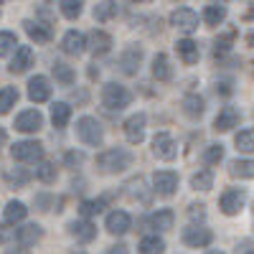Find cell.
I'll return each instance as SVG.
<instances>
[{"label": "cell", "instance_id": "1", "mask_svg": "<svg viewBox=\"0 0 254 254\" xmlns=\"http://www.w3.org/2000/svg\"><path fill=\"white\" fill-rule=\"evenodd\" d=\"M130 163H132V153L125 150V147H112V150H104L97 158V165L104 173H120L125 168H130Z\"/></svg>", "mask_w": 254, "mask_h": 254}, {"label": "cell", "instance_id": "2", "mask_svg": "<svg viewBox=\"0 0 254 254\" xmlns=\"http://www.w3.org/2000/svg\"><path fill=\"white\" fill-rule=\"evenodd\" d=\"M102 102L107 110H122L132 102V94H130V89H125L122 84L110 81V84H104V89H102Z\"/></svg>", "mask_w": 254, "mask_h": 254}, {"label": "cell", "instance_id": "3", "mask_svg": "<svg viewBox=\"0 0 254 254\" xmlns=\"http://www.w3.org/2000/svg\"><path fill=\"white\" fill-rule=\"evenodd\" d=\"M76 135H79V140L84 145H92V147L102 145V140H104V130H102V125L94 117H81L76 122Z\"/></svg>", "mask_w": 254, "mask_h": 254}, {"label": "cell", "instance_id": "4", "mask_svg": "<svg viewBox=\"0 0 254 254\" xmlns=\"http://www.w3.org/2000/svg\"><path fill=\"white\" fill-rule=\"evenodd\" d=\"M244 203H247V190L244 188H229L219 201V206H221V211L226 216H237L244 208Z\"/></svg>", "mask_w": 254, "mask_h": 254}, {"label": "cell", "instance_id": "5", "mask_svg": "<svg viewBox=\"0 0 254 254\" xmlns=\"http://www.w3.org/2000/svg\"><path fill=\"white\" fill-rule=\"evenodd\" d=\"M10 153L20 163H36V160H41V155H44V147H41V142H36V140H20V142L13 145Z\"/></svg>", "mask_w": 254, "mask_h": 254}, {"label": "cell", "instance_id": "6", "mask_svg": "<svg viewBox=\"0 0 254 254\" xmlns=\"http://www.w3.org/2000/svg\"><path fill=\"white\" fill-rule=\"evenodd\" d=\"M171 23L178 31H183V33H193L198 28V15H196V10H190V8H178V10L171 13Z\"/></svg>", "mask_w": 254, "mask_h": 254}, {"label": "cell", "instance_id": "7", "mask_svg": "<svg viewBox=\"0 0 254 254\" xmlns=\"http://www.w3.org/2000/svg\"><path fill=\"white\" fill-rule=\"evenodd\" d=\"M181 237H183V244L193 247V249L208 247V244H211V239H214V234H211L208 229H203V226H186Z\"/></svg>", "mask_w": 254, "mask_h": 254}, {"label": "cell", "instance_id": "8", "mask_svg": "<svg viewBox=\"0 0 254 254\" xmlns=\"http://www.w3.org/2000/svg\"><path fill=\"white\" fill-rule=\"evenodd\" d=\"M44 127V115L38 110H26L15 117V130L20 132H38Z\"/></svg>", "mask_w": 254, "mask_h": 254}, {"label": "cell", "instance_id": "9", "mask_svg": "<svg viewBox=\"0 0 254 254\" xmlns=\"http://www.w3.org/2000/svg\"><path fill=\"white\" fill-rule=\"evenodd\" d=\"M153 186L160 196H173L176 188H178V176L173 171H158L153 176Z\"/></svg>", "mask_w": 254, "mask_h": 254}, {"label": "cell", "instance_id": "10", "mask_svg": "<svg viewBox=\"0 0 254 254\" xmlns=\"http://www.w3.org/2000/svg\"><path fill=\"white\" fill-rule=\"evenodd\" d=\"M153 153L160 158V160H173L176 158V142L168 132H158L153 137Z\"/></svg>", "mask_w": 254, "mask_h": 254}, {"label": "cell", "instance_id": "11", "mask_svg": "<svg viewBox=\"0 0 254 254\" xmlns=\"http://www.w3.org/2000/svg\"><path fill=\"white\" fill-rule=\"evenodd\" d=\"M125 135H127V140H130L132 145L142 142V137H145V115L142 112L125 120Z\"/></svg>", "mask_w": 254, "mask_h": 254}, {"label": "cell", "instance_id": "12", "mask_svg": "<svg viewBox=\"0 0 254 254\" xmlns=\"http://www.w3.org/2000/svg\"><path fill=\"white\" fill-rule=\"evenodd\" d=\"M28 97H31V102H36V104H41V102H46L49 97H51V84H49V79L46 76H33L31 81H28Z\"/></svg>", "mask_w": 254, "mask_h": 254}, {"label": "cell", "instance_id": "13", "mask_svg": "<svg viewBox=\"0 0 254 254\" xmlns=\"http://www.w3.org/2000/svg\"><path fill=\"white\" fill-rule=\"evenodd\" d=\"M61 49L66 51V54H84V49H87V38H84V33L79 31H66V36L61 38Z\"/></svg>", "mask_w": 254, "mask_h": 254}, {"label": "cell", "instance_id": "14", "mask_svg": "<svg viewBox=\"0 0 254 254\" xmlns=\"http://www.w3.org/2000/svg\"><path fill=\"white\" fill-rule=\"evenodd\" d=\"M28 66H33V49L31 46H20V49H15V56H13V61H10V71L13 74H23Z\"/></svg>", "mask_w": 254, "mask_h": 254}, {"label": "cell", "instance_id": "15", "mask_svg": "<svg viewBox=\"0 0 254 254\" xmlns=\"http://www.w3.org/2000/svg\"><path fill=\"white\" fill-rule=\"evenodd\" d=\"M237 125H239V112L234 107H224L214 120V130L216 132H229L231 127H237Z\"/></svg>", "mask_w": 254, "mask_h": 254}, {"label": "cell", "instance_id": "16", "mask_svg": "<svg viewBox=\"0 0 254 254\" xmlns=\"http://www.w3.org/2000/svg\"><path fill=\"white\" fill-rule=\"evenodd\" d=\"M130 226H132V219L127 211H112L107 216V231H112V234H125V231H130Z\"/></svg>", "mask_w": 254, "mask_h": 254}, {"label": "cell", "instance_id": "17", "mask_svg": "<svg viewBox=\"0 0 254 254\" xmlns=\"http://www.w3.org/2000/svg\"><path fill=\"white\" fill-rule=\"evenodd\" d=\"M26 33L31 36V41H36V44H49V41L54 38L51 28L44 26V23H33V20H26Z\"/></svg>", "mask_w": 254, "mask_h": 254}, {"label": "cell", "instance_id": "18", "mask_svg": "<svg viewBox=\"0 0 254 254\" xmlns=\"http://www.w3.org/2000/svg\"><path fill=\"white\" fill-rule=\"evenodd\" d=\"M153 76L158 81H171L173 76V66H171V59H168L165 54H158L153 59Z\"/></svg>", "mask_w": 254, "mask_h": 254}, {"label": "cell", "instance_id": "19", "mask_svg": "<svg viewBox=\"0 0 254 254\" xmlns=\"http://www.w3.org/2000/svg\"><path fill=\"white\" fill-rule=\"evenodd\" d=\"M176 49H178V56L183 59V64H188V66L198 61V44H193L190 38H181Z\"/></svg>", "mask_w": 254, "mask_h": 254}, {"label": "cell", "instance_id": "20", "mask_svg": "<svg viewBox=\"0 0 254 254\" xmlns=\"http://www.w3.org/2000/svg\"><path fill=\"white\" fill-rule=\"evenodd\" d=\"M69 231H71V237H76L79 242H92L97 237V229L89 221H71L69 224Z\"/></svg>", "mask_w": 254, "mask_h": 254}, {"label": "cell", "instance_id": "21", "mask_svg": "<svg viewBox=\"0 0 254 254\" xmlns=\"http://www.w3.org/2000/svg\"><path fill=\"white\" fill-rule=\"evenodd\" d=\"M41 237H44V229H41L38 224H28V226H23V229H18V242L23 244V247L36 244Z\"/></svg>", "mask_w": 254, "mask_h": 254}, {"label": "cell", "instance_id": "22", "mask_svg": "<svg viewBox=\"0 0 254 254\" xmlns=\"http://www.w3.org/2000/svg\"><path fill=\"white\" fill-rule=\"evenodd\" d=\"M224 18H226V8L219 3H211L203 8V23L206 26H219V23H224Z\"/></svg>", "mask_w": 254, "mask_h": 254}, {"label": "cell", "instance_id": "23", "mask_svg": "<svg viewBox=\"0 0 254 254\" xmlns=\"http://www.w3.org/2000/svg\"><path fill=\"white\" fill-rule=\"evenodd\" d=\"M110 49H112V36L104 33V31H94L92 33V51H94V56L107 54Z\"/></svg>", "mask_w": 254, "mask_h": 254}, {"label": "cell", "instance_id": "24", "mask_svg": "<svg viewBox=\"0 0 254 254\" xmlns=\"http://www.w3.org/2000/svg\"><path fill=\"white\" fill-rule=\"evenodd\" d=\"M140 59H142V51H140V49H130V51H125V54H122V59H120L122 71H125V74H135V71H137Z\"/></svg>", "mask_w": 254, "mask_h": 254}, {"label": "cell", "instance_id": "25", "mask_svg": "<svg viewBox=\"0 0 254 254\" xmlns=\"http://www.w3.org/2000/svg\"><path fill=\"white\" fill-rule=\"evenodd\" d=\"M69 117H71V107H69L66 102H56L54 107H51V122H54V127H66Z\"/></svg>", "mask_w": 254, "mask_h": 254}, {"label": "cell", "instance_id": "26", "mask_svg": "<svg viewBox=\"0 0 254 254\" xmlns=\"http://www.w3.org/2000/svg\"><path fill=\"white\" fill-rule=\"evenodd\" d=\"M203 99L198 97V94H186L183 97V112L188 115V117H201L203 115Z\"/></svg>", "mask_w": 254, "mask_h": 254}, {"label": "cell", "instance_id": "27", "mask_svg": "<svg viewBox=\"0 0 254 254\" xmlns=\"http://www.w3.org/2000/svg\"><path fill=\"white\" fill-rule=\"evenodd\" d=\"M229 173L234 178H254V160H231Z\"/></svg>", "mask_w": 254, "mask_h": 254}, {"label": "cell", "instance_id": "28", "mask_svg": "<svg viewBox=\"0 0 254 254\" xmlns=\"http://www.w3.org/2000/svg\"><path fill=\"white\" fill-rule=\"evenodd\" d=\"M173 211L171 208H160L158 214H153V219H150V224H153V229H158V231H168V229H173Z\"/></svg>", "mask_w": 254, "mask_h": 254}, {"label": "cell", "instance_id": "29", "mask_svg": "<svg viewBox=\"0 0 254 254\" xmlns=\"http://www.w3.org/2000/svg\"><path fill=\"white\" fill-rule=\"evenodd\" d=\"M26 214H28V208L20 203V201H10L8 206H5V221L8 224H15V221H23L26 219Z\"/></svg>", "mask_w": 254, "mask_h": 254}, {"label": "cell", "instance_id": "30", "mask_svg": "<svg viewBox=\"0 0 254 254\" xmlns=\"http://www.w3.org/2000/svg\"><path fill=\"white\" fill-rule=\"evenodd\" d=\"M15 102H18V89L15 87L0 89V115H8L10 107H15Z\"/></svg>", "mask_w": 254, "mask_h": 254}, {"label": "cell", "instance_id": "31", "mask_svg": "<svg viewBox=\"0 0 254 254\" xmlns=\"http://www.w3.org/2000/svg\"><path fill=\"white\" fill-rule=\"evenodd\" d=\"M165 252V242L160 237H145L140 242V254H163Z\"/></svg>", "mask_w": 254, "mask_h": 254}, {"label": "cell", "instance_id": "32", "mask_svg": "<svg viewBox=\"0 0 254 254\" xmlns=\"http://www.w3.org/2000/svg\"><path fill=\"white\" fill-rule=\"evenodd\" d=\"M190 188H196V190H211V188H214V173H211V171H198L193 178H190Z\"/></svg>", "mask_w": 254, "mask_h": 254}, {"label": "cell", "instance_id": "33", "mask_svg": "<svg viewBox=\"0 0 254 254\" xmlns=\"http://www.w3.org/2000/svg\"><path fill=\"white\" fill-rule=\"evenodd\" d=\"M237 147L242 153H254V127H249V130H242L237 137H234Z\"/></svg>", "mask_w": 254, "mask_h": 254}, {"label": "cell", "instance_id": "34", "mask_svg": "<svg viewBox=\"0 0 254 254\" xmlns=\"http://www.w3.org/2000/svg\"><path fill=\"white\" fill-rule=\"evenodd\" d=\"M15 46H18L15 33H10V31H3V33H0V56H8Z\"/></svg>", "mask_w": 254, "mask_h": 254}, {"label": "cell", "instance_id": "35", "mask_svg": "<svg viewBox=\"0 0 254 254\" xmlns=\"http://www.w3.org/2000/svg\"><path fill=\"white\" fill-rule=\"evenodd\" d=\"M59 8H61L64 15L71 18V20L81 15V3H79V0H64V3H59Z\"/></svg>", "mask_w": 254, "mask_h": 254}, {"label": "cell", "instance_id": "36", "mask_svg": "<svg viewBox=\"0 0 254 254\" xmlns=\"http://www.w3.org/2000/svg\"><path fill=\"white\" fill-rule=\"evenodd\" d=\"M54 76L61 81V84H71L76 76H74V69L71 66H66V64H56L54 66Z\"/></svg>", "mask_w": 254, "mask_h": 254}, {"label": "cell", "instance_id": "37", "mask_svg": "<svg viewBox=\"0 0 254 254\" xmlns=\"http://www.w3.org/2000/svg\"><path fill=\"white\" fill-rule=\"evenodd\" d=\"M221 158H224V145H208L203 150V163H208V165L219 163Z\"/></svg>", "mask_w": 254, "mask_h": 254}, {"label": "cell", "instance_id": "38", "mask_svg": "<svg viewBox=\"0 0 254 254\" xmlns=\"http://www.w3.org/2000/svg\"><path fill=\"white\" fill-rule=\"evenodd\" d=\"M36 176L44 181V183H54V181H56V168H54V163H41V165L36 168Z\"/></svg>", "mask_w": 254, "mask_h": 254}, {"label": "cell", "instance_id": "39", "mask_svg": "<svg viewBox=\"0 0 254 254\" xmlns=\"http://www.w3.org/2000/svg\"><path fill=\"white\" fill-rule=\"evenodd\" d=\"M102 208H104V198H97V201H81V206H79L81 216H94V214H99Z\"/></svg>", "mask_w": 254, "mask_h": 254}, {"label": "cell", "instance_id": "40", "mask_svg": "<svg viewBox=\"0 0 254 254\" xmlns=\"http://www.w3.org/2000/svg\"><path fill=\"white\" fill-rule=\"evenodd\" d=\"M115 10H117L115 3H99V5L94 8V18H97V20H107L110 15H115Z\"/></svg>", "mask_w": 254, "mask_h": 254}, {"label": "cell", "instance_id": "41", "mask_svg": "<svg viewBox=\"0 0 254 254\" xmlns=\"http://www.w3.org/2000/svg\"><path fill=\"white\" fill-rule=\"evenodd\" d=\"M234 254H254V242H252V239H244V242H239Z\"/></svg>", "mask_w": 254, "mask_h": 254}, {"label": "cell", "instance_id": "42", "mask_svg": "<svg viewBox=\"0 0 254 254\" xmlns=\"http://www.w3.org/2000/svg\"><path fill=\"white\" fill-rule=\"evenodd\" d=\"M216 92H221V94H226V97H229V94H231V81H229V79L219 81V84H216Z\"/></svg>", "mask_w": 254, "mask_h": 254}, {"label": "cell", "instance_id": "43", "mask_svg": "<svg viewBox=\"0 0 254 254\" xmlns=\"http://www.w3.org/2000/svg\"><path fill=\"white\" fill-rule=\"evenodd\" d=\"M5 178H8V181H15V183H26V181H28L26 173H5Z\"/></svg>", "mask_w": 254, "mask_h": 254}, {"label": "cell", "instance_id": "44", "mask_svg": "<svg viewBox=\"0 0 254 254\" xmlns=\"http://www.w3.org/2000/svg\"><path fill=\"white\" fill-rule=\"evenodd\" d=\"M110 254H130V252H127V247H125V244H117V247H112V249H110Z\"/></svg>", "mask_w": 254, "mask_h": 254}, {"label": "cell", "instance_id": "45", "mask_svg": "<svg viewBox=\"0 0 254 254\" xmlns=\"http://www.w3.org/2000/svg\"><path fill=\"white\" fill-rule=\"evenodd\" d=\"M66 160H69V163H74V160H76V163H81V160H84V155H74V153H69V155H66Z\"/></svg>", "mask_w": 254, "mask_h": 254}, {"label": "cell", "instance_id": "46", "mask_svg": "<svg viewBox=\"0 0 254 254\" xmlns=\"http://www.w3.org/2000/svg\"><path fill=\"white\" fill-rule=\"evenodd\" d=\"M8 142V135H5V130H3V127H0V147H3Z\"/></svg>", "mask_w": 254, "mask_h": 254}, {"label": "cell", "instance_id": "47", "mask_svg": "<svg viewBox=\"0 0 254 254\" xmlns=\"http://www.w3.org/2000/svg\"><path fill=\"white\" fill-rule=\"evenodd\" d=\"M206 254H224V252H216V249H211V252H206Z\"/></svg>", "mask_w": 254, "mask_h": 254}, {"label": "cell", "instance_id": "48", "mask_svg": "<svg viewBox=\"0 0 254 254\" xmlns=\"http://www.w3.org/2000/svg\"><path fill=\"white\" fill-rule=\"evenodd\" d=\"M74 254H76V252H74Z\"/></svg>", "mask_w": 254, "mask_h": 254}]
</instances>
